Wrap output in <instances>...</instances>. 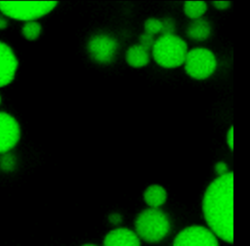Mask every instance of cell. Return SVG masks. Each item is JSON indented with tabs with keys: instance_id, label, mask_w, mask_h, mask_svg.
<instances>
[{
	"instance_id": "d6986e66",
	"label": "cell",
	"mask_w": 250,
	"mask_h": 246,
	"mask_svg": "<svg viewBox=\"0 0 250 246\" xmlns=\"http://www.w3.org/2000/svg\"><path fill=\"white\" fill-rule=\"evenodd\" d=\"M154 39H153V36H150L146 33H143L141 36H140V45L143 46L144 48H146V50H150L153 46V43H154Z\"/></svg>"
},
{
	"instance_id": "603a6c76",
	"label": "cell",
	"mask_w": 250,
	"mask_h": 246,
	"mask_svg": "<svg viewBox=\"0 0 250 246\" xmlns=\"http://www.w3.org/2000/svg\"><path fill=\"white\" fill-rule=\"evenodd\" d=\"M121 217H120V215H118V214H112V215H110V217H109V221L112 223V224H119L120 222H121Z\"/></svg>"
},
{
	"instance_id": "9a60e30c",
	"label": "cell",
	"mask_w": 250,
	"mask_h": 246,
	"mask_svg": "<svg viewBox=\"0 0 250 246\" xmlns=\"http://www.w3.org/2000/svg\"><path fill=\"white\" fill-rule=\"evenodd\" d=\"M42 31V26L39 22L32 20V21H26L21 29V33L24 36L25 39L29 41L36 40Z\"/></svg>"
},
{
	"instance_id": "d4e9b609",
	"label": "cell",
	"mask_w": 250,
	"mask_h": 246,
	"mask_svg": "<svg viewBox=\"0 0 250 246\" xmlns=\"http://www.w3.org/2000/svg\"><path fill=\"white\" fill-rule=\"evenodd\" d=\"M82 246H97V245H95V244H84Z\"/></svg>"
},
{
	"instance_id": "8fae6325",
	"label": "cell",
	"mask_w": 250,
	"mask_h": 246,
	"mask_svg": "<svg viewBox=\"0 0 250 246\" xmlns=\"http://www.w3.org/2000/svg\"><path fill=\"white\" fill-rule=\"evenodd\" d=\"M126 62L132 67H143L149 62V51L140 44L133 45L126 52Z\"/></svg>"
},
{
	"instance_id": "ffe728a7",
	"label": "cell",
	"mask_w": 250,
	"mask_h": 246,
	"mask_svg": "<svg viewBox=\"0 0 250 246\" xmlns=\"http://www.w3.org/2000/svg\"><path fill=\"white\" fill-rule=\"evenodd\" d=\"M215 171L216 173L219 175L218 177L220 176H224L226 175L228 172V166L226 165V163L224 162H218L216 165H215Z\"/></svg>"
},
{
	"instance_id": "4fadbf2b",
	"label": "cell",
	"mask_w": 250,
	"mask_h": 246,
	"mask_svg": "<svg viewBox=\"0 0 250 246\" xmlns=\"http://www.w3.org/2000/svg\"><path fill=\"white\" fill-rule=\"evenodd\" d=\"M211 33L210 23L204 19L193 20L187 29V35L195 41H203L208 38Z\"/></svg>"
},
{
	"instance_id": "5bb4252c",
	"label": "cell",
	"mask_w": 250,
	"mask_h": 246,
	"mask_svg": "<svg viewBox=\"0 0 250 246\" xmlns=\"http://www.w3.org/2000/svg\"><path fill=\"white\" fill-rule=\"evenodd\" d=\"M207 5L203 1H187L184 5V11L187 17L191 20L200 19L206 12Z\"/></svg>"
},
{
	"instance_id": "cb8c5ba5",
	"label": "cell",
	"mask_w": 250,
	"mask_h": 246,
	"mask_svg": "<svg viewBox=\"0 0 250 246\" xmlns=\"http://www.w3.org/2000/svg\"><path fill=\"white\" fill-rule=\"evenodd\" d=\"M7 26H8V20L3 16L0 15V30L7 28Z\"/></svg>"
},
{
	"instance_id": "52a82bcc",
	"label": "cell",
	"mask_w": 250,
	"mask_h": 246,
	"mask_svg": "<svg viewBox=\"0 0 250 246\" xmlns=\"http://www.w3.org/2000/svg\"><path fill=\"white\" fill-rule=\"evenodd\" d=\"M117 48V41L107 34H97L93 36L87 45L89 55L99 63L112 62Z\"/></svg>"
},
{
	"instance_id": "7c38bea8",
	"label": "cell",
	"mask_w": 250,
	"mask_h": 246,
	"mask_svg": "<svg viewBox=\"0 0 250 246\" xmlns=\"http://www.w3.org/2000/svg\"><path fill=\"white\" fill-rule=\"evenodd\" d=\"M167 198L165 188L160 184H151L144 192V199L149 208H158L163 205Z\"/></svg>"
},
{
	"instance_id": "277c9868",
	"label": "cell",
	"mask_w": 250,
	"mask_h": 246,
	"mask_svg": "<svg viewBox=\"0 0 250 246\" xmlns=\"http://www.w3.org/2000/svg\"><path fill=\"white\" fill-rule=\"evenodd\" d=\"M57 4L54 1H0V12L15 20L32 21L49 14Z\"/></svg>"
},
{
	"instance_id": "9c48e42d",
	"label": "cell",
	"mask_w": 250,
	"mask_h": 246,
	"mask_svg": "<svg viewBox=\"0 0 250 246\" xmlns=\"http://www.w3.org/2000/svg\"><path fill=\"white\" fill-rule=\"evenodd\" d=\"M18 59L13 50L0 41V87L10 84L16 75Z\"/></svg>"
},
{
	"instance_id": "484cf974",
	"label": "cell",
	"mask_w": 250,
	"mask_h": 246,
	"mask_svg": "<svg viewBox=\"0 0 250 246\" xmlns=\"http://www.w3.org/2000/svg\"><path fill=\"white\" fill-rule=\"evenodd\" d=\"M0 103H1V96H0Z\"/></svg>"
},
{
	"instance_id": "ba28073f",
	"label": "cell",
	"mask_w": 250,
	"mask_h": 246,
	"mask_svg": "<svg viewBox=\"0 0 250 246\" xmlns=\"http://www.w3.org/2000/svg\"><path fill=\"white\" fill-rule=\"evenodd\" d=\"M21 128L14 116L0 111V154L9 152L19 143Z\"/></svg>"
},
{
	"instance_id": "8992f818",
	"label": "cell",
	"mask_w": 250,
	"mask_h": 246,
	"mask_svg": "<svg viewBox=\"0 0 250 246\" xmlns=\"http://www.w3.org/2000/svg\"><path fill=\"white\" fill-rule=\"evenodd\" d=\"M173 246H219L217 236L203 226H190L180 231Z\"/></svg>"
},
{
	"instance_id": "30bf717a",
	"label": "cell",
	"mask_w": 250,
	"mask_h": 246,
	"mask_svg": "<svg viewBox=\"0 0 250 246\" xmlns=\"http://www.w3.org/2000/svg\"><path fill=\"white\" fill-rule=\"evenodd\" d=\"M104 246H141V240L133 230L117 227L105 235Z\"/></svg>"
},
{
	"instance_id": "6da1fadb",
	"label": "cell",
	"mask_w": 250,
	"mask_h": 246,
	"mask_svg": "<svg viewBox=\"0 0 250 246\" xmlns=\"http://www.w3.org/2000/svg\"><path fill=\"white\" fill-rule=\"evenodd\" d=\"M202 211L209 229L222 240H233V174L216 178L206 188Z\"/></svg>"
},
{
	"instance_id": "3957f363",
	"label": "cell",
	"mask_w": 250,
	"mask_h": 246,
	"mask_svg": "<svg viewBox=\"0 0 250 246\" xmlns=\"http://www.w3.org/2000/svg\"><path fill=\"white\" fill-rule=\"evenodd\" d=\"M151 51L157 64L165 68H175L184 64L188 45L175 34L161 35L154 41Z\"/></svg>"
},
{
	"instance_id": "44dd1931",
	"label": "cell",
	"mask_w": 250,
	"mask_h": 246,
	"mask_svg": "<svg viewBox=\"0 0 250 246\" xmlns=\"http://www.w3.org/2000/svg\"><path fill=\"white\" fill-rule=\"evenodd\" d=\"M213 5L215 6L216 9L225 10V9H228L229 7L230 2H229V1H214Z\"/></svg>"
},
{
	"instance_id": "e0dca14e",
	"label": "cell",
	"mask_w": 250,
	"mask_h": 246,
	"mask_svg": "<svg viewBox=\"0 0 250 246\" xmlns=\"http://www.w3.org/2000/svg\"><path fill=\"white\" fill-rule=\"evenodd\" d=\"M17 160L14 154H11L9 152L3 153L0 156V169L5 172L13 171L16 167Z\"/></svg>"
},
{
	"instance_id": "2e32d148",
	"label": "cell",
	"mask_w": 250,
	"mask_h": 246,
	"mask_svg": "<svg viewBox=\"0 0 250 246\" xmlns=\"http://www.w3.org/2000/svg\"><path fill=\"white\" fill-rule=\"evenodd\" d=\"M145 33L153 36L157 33H161L162 31V20L154 18L147 19L145 21Z\"/></svg>"
},
{
	"instance_id": "7402d4cb",
	"label": "cell",
	"mask_w": 250,
	"mask_h": 246,
	"mask_svg": "<svg viewBox=\"0 0 250 246\" xmlns=\"http://www.w3.org/2000/svg\"><path fill=\"white\" fill-rule=\"evenodd\" d=\"M227 144H229V148L232 150L233 149V128H232V126L228 131V134H227Z\"/></svg>"
},
{
	"instance_id": "7a4b0ae2",
	"label": "cell",
	"mask_w": 250,
	"mask_h": 246,
	"mask_svg": "<svg viewBox=\"0 0 250 246\" xmlns=\"http://www.w3.org/2000/svg\"><path fill=\"white\" fill-rule=\"evenodd\" d=\"M136 234L140 239L149 243L162 240L170 230L167 215L158 208H147L142 211L135 221Z\"/></svg>"
},
{
	"instance_id": "5b68a950",
	"label": "cell",
	"mask_w": 250,
	"mask_h": 246,
	"mask_svg": "<svg viewBox=\"0 0 250 246\" xmlns=\"http://www.w3.org/2000/svg\"><path fill=\"white\" fill-rule=\"evenodd\" d=\"M185 70L193 79L208 78L216 69L217 61L214 54L205 48H195L187 53Z\"/></svg>"
},
{
	"instance_id": "ac0fdd59",
	"label": "cell",
	"mask_w": 250,
	"mask_h": 246,
	"mask_svg": "<svg viewBox=\"0 0 250 246\" xmlns=\"http://www.w3.org/2000/svg\"><path fill=\"white\" fill-rule=\"evenodd\" d=\"M162 20V35H168V34H173L175 30V22L172 19L165 18Z\"/></svg>"
}]
</instances>
